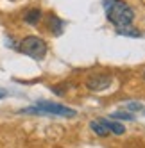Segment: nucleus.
Here are the masks:
<instances>
[{
	"instance_id": "nucleus-1",
	"label": "nucleus",
	"mask_w": 145,
	"mask_h": 148,
	"mask_svg": "<svg viewBox=\"0 0 145 148\" xmlns=\"http://www.w3.org/2000/svg\"><path fill=\"white\" fill-rule=\"evenodd\" d=\"M102 5L106 11V18L117 27V30L133 27L134 11L127 2H124V0H102Z\"/></svg>"
},
{
	"instance_id": "nucleus-2",
	"label": "nucleus",
	"mask_w": 145,
	"mask_h": 148,
	"mask_svg": "<svg viewBox=\"0 0 145 148\" xmlns=\"http://www.w3.org/2000/svg\"><path fill=\"white\" fill-rule=\"evenodd\" d=\"M22 114H39V116H59V118H74L77 114L75 109L66 107L57 102H48V100H39L34 105L20 109Z\"/></svg>"
},
{
	"instance_id": "nucleus-3",
	"label": "nucleus",
	"mask_w": 145,
	"mask_h": 148,
	"mask_svg": "<svg viewBox=\"0 0 145 148\" xmlns=\"http://www.w3.org/2000/svg\"><path fill=\"white\" fill-rule=\"evenodd\" d=\"M18 50L22 52L23 56L30 57V59L41 61V59L47 56L48 47H47V43H45L43 38H39V36H27V38H23L22 41H20Z\"/></svg>"
},
{
	"instance_id": "nucleus-4",
	"label": "nucleus",
	"mask_w": 145,
	"mask_h": 148,
	"mask_svg": "<svg viewBox=\"0 0 145 148\" xmlns=\"http://www.w3.org/2000/svg\"><path fill=\"white\" fill-rule=\"evenodd\" d=\"M113 77L109 73H95V75H90L86 79V88L90 91H104L111 86Z\"/></svg>"
},
{
	"instance_id": "nucleus-5",
	"label": "nucleus",
	"mask_w": 145,
	"mask_h": 148,
	"mask_svg": "<svg viewBox=\"0 0 145 148\" xmlns=\"http://www.w3.org/2000/svg\"><path fill=\"white\" fill-rule=\"evenodd\" d=\"M100 121L104 123L106 129H108L111 134H115V136H122L124 132H126V127H124V123H120V121L109 120V118H100Z\"/></svg>"
},
{
	"instance_id": "nucleus-6",
	"label": "nucleus",
	"mask_w": 145,
	"mask_h": 148,
	"mask_svg": "<svg viewBox=\"0 0 145 148\" xmlns=\"http://www.w3.org/2000/svg\"><path fill=\"white\" fill-rule=\"evenodd\" d=\"M48 29L52 30V34L61 36V32H63V29H65V22L61 18H57L56 14H50L48 16Z\"/></svg>"
},
{
	"instance_id": "nucleus-7",
	"label": "nucleus",
	"mask_w": 145,
	"mask_h": 148,
	"mask_svg": "<svg viewBox=\"0 0 145 148\" xmlns=\"http://www.w3.org/2000/svg\"><path fill=\"white\" fill-rule=\"evenodd\" d=\"M23 20H25V23H29V25H38V22L41 20V9L30 7L29 11L23 14Z\"/></svg>"
},
{
	"instance_id": "nucleus-8",
	"label": "nucleus",
	"mask_w": 145,
	"mask_h": 148,
	"mask_svg": "<svg viewBox=\"0 0 145 148\" xmlns=\"http://www.w3.org/2000/svg\"><path fill=\"white\" fill-rule=\"evenodd\" d=\"M90 129L95 132L99 137H106V136H109V130L106 129V125L102 123L100 120H91V121H90Z\"/></svg>"
},
{
	"instance_id": "nucleus-9",
	"label": "nucleus",
	"mask_w": 145,
	"mask_h": 148,
	"mask_svg": "<svg viewBox=\"0 0 145 148\" xmlns=\"http://www.w3.org/2000/svg\"><path fill=\"white\" fill-rule=\"evenodd\" d=\"M117 34L118 36H127V38H140L142 32L136 29H133V27H126V29H118L117 30Z\"/></svg>"
},
{
	"instance_id": "nucleus-10",
	"label": "nucleus",
	"mask_w": 145,
	"mask_h": 148,
	"mask_svg": "<svg viewBox=\"0 0 145 148\" xmlns=\"http://www.w3.org/2000/svg\"><path fill=\"white\" fill-rule=\"evenodd\" d=\"M113 120H124V121H133L134 120V114L127 112V111H115L111 114Z\"/></svg>"
},
{
	"instance_id": "nucleus-11",
	"label": "nucleus",
	"mask_w": 145,
	"mask_h": 148,
	"mask_svg": "<svg viewBox=\"0 0 145 148\" xmlns=\"http://www.w3.org/2000/svg\"><path fill=\"white\" fill-rule=\"evenodd\" d=\"M124 107L127 109V112H136V111H142L143 109V105L140 102H127V103H124Z\"/></svg>"
},
{
	"instance_id": "nucleus-12",
	"label": "nucleus",
	"mask_w": 145,
	"mask_h": 148,
	"mask_svg": "<svg viewBox=\"0 0 145 148\" xmlns=\"http://www.w3.org/2000/svg\"><path fill=\"white\" fill-rule=\"evenodd\" d=\"M6 97H7V91L0 88V100H2V98H6Z\"/></svg>"
},
{
	"instance_id": "nucleus-13",
	"label": "nucleus",
	"mask_w": 145,
	"mask_h": 148,
	"mask_svg": "<svg viewBox=\"0 0 145 148\" xmlns=\"http://www.w3.org/2000/svg\"><path fill=\"white\" fill-rule=\"evenodd\" d=\"M143 80H145V71H143Z\"/></svg>"
}]
</instances>
